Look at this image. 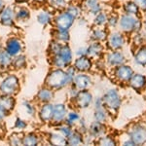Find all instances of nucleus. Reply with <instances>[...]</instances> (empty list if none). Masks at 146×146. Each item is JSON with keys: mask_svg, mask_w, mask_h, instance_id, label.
<instances>
[{"mask_svg": "<svg viewBox=\"0 0 146 146\" xmlns=\"http://www.w3.org/2000/svg\"><path fill=\"white\" fill-rule=\"evenodd\" d=\"M118 28L120 31H122L125 34H133L135 32L142 31V19L141 17L122 14V15H120Z\"/></svg>", "mask_w": 146, "mask_h": 146, "instance_id": "nucleus-1", "label": "nucleus"}, {"mask_svg": "<svg viewBox=\"0 0 146 146\" xmlns=\"http://www.w3.org/2000/svg\"><path fill=\"white\" fill-rule=\"evenodd\" d=\"M45 83L49 88L53 90H60L63 87L71 84L68 79L66 70H63L62 68H56L49 73Z\"/></svg>", "mask_w": 146, "mask_h": 146, "instance_id": "nucleus-2", "label": "nucleus"}, {"mask_svg": "<svg viewBox=\"0 0 146 146\" xmlns=\"http://www.w3.org/2000/svg\"><path fill=\"white\" fill-rule=\"evenodd\" d=\"M103 103L108 114L116 115L122 105V98L117 89H109L103 95Z\"/></svg>", "mask_w": 146, "mask_h": 146, "instance_id": "nucleus-3", "label": "nucleus"}, {"mask_svg": "<svg viewBox=\"0 0 146 146\" xmlns=\"http://www.w3.org/2000/svg\"><path fill=\"white\" fill-rule=\"evenodd\" d=\"M73 55L71 48L68 46V44H63L60 48V52L56 56H53V64L56 68H65L68 67L72 62Z\"/></svg>", "mask_w": 146, "mask_h": 146, "instance_id": "nucleus-4", "label": "nucleus"}, {"mask_svg": "<svg viewBox=\"0 0 146 146\" xmlns=\"http://www.w3.org/2000/svg\"><path fill=\"white\" fill-rule=\"evenodd\" d=\"M127 43L126 34L120 30H110L106 40V47L110 51H121Z\"/></svg>", "mask_w": 146, "mask_h": 146, "instance_id": "nucleus-5", "label": "nucleus"}, {"mask_svg": "<svg viewBox=\"0 0 146 146\" xmlns=\"http://www.w3.org/2000/svg\"><path fill=\"white\" fill-rule=\"evenodd\" d=\"M127 135L131 138L135 145L146 143V127L142 124H133L128 129Z\"/></svg>", "mask_w": 146, "mask_h": 146, "instance_id": "nucleus-6", "label": "nucleus"}, {"mask_svg": "<svg viewBox=\"0 0 146 146\" xmlns=\"http://www.w3.org/2000/svg\"><path fill=\"white\" fill-rule=\"evenodd\" d=\"M75 19L73 16L70 15L67 11H63L62 13H60L58 16L55 18V25L56 29L58 30H69L73 23L75 22Z\"/></svg>", "mask_w": 146, "mask_h": 146, "instance_id": "nucleus-7", "label": "nucleus"}, {"mask_svg": "<svg viewBox=\"0 0 146 146\" xmlns=\"http://www.w3.org/2000/svg\"><path fill=\"white\" fill-rule=\"evenodd\" d=\"M133 74H135L133 69L126 63L113 67V75L115 79L122 83H128Z\"/></svg>", "mask_w": 146, "mask_h": 146, "instance_id": "nucleus-8", "label": "nucleus"}, {"mask_svg": "<svg viewBox=\"0 0 146 146\" xmlns=\"http://www.w3.org/2000/svg\"><path fill=\"white\" fill-rule=\"evenodd\" d=\"M73 100L77 107L80 109H86L93 103L94 96L89 90H82L79 91V93Z\"/></svg>", "mask_w": 146, "mask_h": 146, "instance_id": "nucleus-9", "label": "nucleus"}, {"mask_svg": "<svg viewBox=\"0 0 146 146\" xmlns=\"http://www.w3.org/2000/svg\"><path fill=\"white\" fill-rule=\"evenodd\" d=\"M126 56L121 51H111L105 56V62L108 66L112 68L124 64V63H126Z\"/></svg>", "mask_w": 146, "mask_h": 146, "instance_id": "nucleus-10", "label": "nucleus"}, {"mask_svg": "<svg viewBox=\"0 0 146 146\" xmlns=\"http://www.w3.org/2000/svg\"><path fill=\"white\" fill-rule=\"evenodd\" d=\"M72 85L79 91L89 90V88L92 86V78L85 72L77 73L73 79Z\"/></svg>", "mask_w": 146, "mask_h": 146, "instance_id": "nucleus-11", "label": "nucleus"}, {"mask_svg": "<svg viewBox=\"0 0 146 146\" xmlns=\"http://www.w3.org/2000/svg\"><path fill=\"white\" fill-rule=\"evenodd\" d=\"M104 49L105 47L102 44V42L92 41L87 46L88 56H90L92 60H100V58H102L103 54H104Z\"/></svg>", "mask_w": 146, "mask_h": 146, "instance_id": "nucleus-12", "label": "nucleus"}, {"mask_svg": "<svg viewBox=\"0 0 146 146\" xmlns=\"http://www.w3.org/2000/svg\"><path fill=\"white\" fill-rule=\"evenodd\" d=\"M73 66L75 67V69H76L77 71L87 73L90 71L94 66L93 60L88 56H78V58L74 60Z\"/></svg>", "mask_w": 146, "mask_h": 146, "instance_id": "nucleus-13", "label": "nucleus"}, {"mask_svg": "<svg viewBox=\"0 0 146 146\" xmlns=\"http://www.w3.org/2000/svg\"><path fill=\"white\" fill-rule=\"evenodd\" d=\"M19 88V81L16 76H9L2 82L0 90L4 95L8 96L14 94Z\"/></svg>", "mask_w": 146, "mask_h": 146, "instance_id": "nucleus-14", "label": "nucleus"}, {"mask_svg": "<svg viewBox=\"0 0 146 146\" xmlns=\"http://www.w3.org/2000/svg\"><path fill=\"white\" fill-rule=\"evenodd\" d=\"M129 86L136 92H141L146 88V76L142 73H135L128 82Z\"/></svg>", "mask_w": 146, "mask_h": 146, "instance_id": "nucleus-15", "label": "nucleus"}, {"mask_svg": "<svg viewBox=\"0 0 146 146\" xmlns=\"http://www.w3.org/2000/svg\"><path fill=\"white\" fill-rule=\"evenodd\" d=\"M109 31L106 27H95L92 29L90 34L91 41H96V42H106L109 35Z\"/></svg>", "mask_w": 146, "mask_h": 146, "instance_id": "nucleus-16", "label": "nucleus"}, {"mask_svg": "<svg viewBox=\"0 0 146 146\" xmlns=\"http://www.w3.org/2000/svg\"><path fill=\"white\" fill-rule=\"evenodd\" d=\"M106 129L107 128L105 126V123L94 121L88 128V133L96 140V138L100 137V136L104 135L106 133Z\"/></svg>", "mask_w": 146, "mask_h": 146, "instance_id": "nucleus-17", "label": "nucleus"}, {"mask_svg": "<svg viewBox=\"0 0 146 146\" xmlns=\"http://www.w3.org/2000/svg\"><path fill=\"white\" fill-rule=\"evenodd\" d=\"M83 8L91 15L95 16L100 12L103 11L102 0H84Z\"/></svg>", "mask_w": 146, "mask_h": 146, "instance_id": "nucleus-18", "label": "nucleus"}, {"mask_svg": "<svg viewBox=\"0 0 146 146\" xmlns=\"http://www.w3.org/2000/svg\"><path fill=\"white\" fill-rule=\"evenodd\" d=\"M67 111L66 107L63 104H56L54 105V113H53V118H52V123L55 125H58L62 122L65 121L66 118Z\"/></svg>", "mask_w": 146, "mask_h": 146, "instance_id": "nucleus-19", "label": "nucleus"}, {"mask_svg": "<svg viewBox=\"0 0 146 146\" xmlns=\"http://www.w3.org/2000/svg\"><path fill=\"white\" fill-rule=\"evenodd\" d=\"M122 11H123V14L135 16V17H141V15H142L138 6L135 3L133 0H129V1L125 2L122 5Z\"/></svg>", "mask_w": 146, "mask_h": 146, "instance_id": "nucleus-20", "label": "nucleus"}, {"mask_svg": "<svg viewBox=\"0 0 146 146\" xmlns=\"http://www.w3.org/2000/svg\"><path fill=\"white\" fill-rule=\"evenodd\" d=\"M133 60L136 65L146 67V45L138 47L136 49L135 55H133Z\"/></svg>", "mask_w": 146, "mask_h": 146, "instance_id": "nucleus-21", "label": "nucleus"}, {"mask_svg": "<svg viewBox=\"0 0 146 146\" xmlns=\"http://www.w3.org/2000/svg\"><path fill=\"white\" fill-rule=\"evenodd\" d=\"M53 113H54V105L50 104V103H45L42 106L41 110H40L39 116L40 119L43 122H50L53 118Z\"/></svg>", "mask_w": 146, "mask_h": 146, "instance_id": "nucleus-22", "label": "nucleus"}, {"mask_svg": "<svg viewBox=\"0 0 146 146\" xmlns=\"http://www.w3.org/2000/svg\"><path fill=\"white\" fill-rule=\"evenodd\" d=\"M22 49L21 46V42L19 40L12 38L7 42V46H6V52L9 54L10 56H16L19 54V52Z\"/></svg>", "mask_w": 146, "mask_h": 146, "instance_id": "nucleus-23", "label": "nucleus"}, {"mask_svg": "<svg viewBox=\"0 0 146 146\" xmlns=\"http://www.w3.org/2000/svg\"><path fill=\"white\" fill-rule=\"evenodd\" d=\"M85 142L83 133L79 131H72L71 135L67 137V144L68 145H80Z\"/></svg>", "mask_w": 146, "mask_h": 146, "instance_id": "nucleus-24", "label": "nucleus"}, {"mask_svg": "<svg viewBox=\"0 0 146 146\" xmlns=\"http://www.w3.org/2000/svg\"><path fill=\"white\" fill-rule=\"evenodd\" d=\"M37 98L40 101L44 103H48L49 101H51L54 98V93L52 92V89L48 88H43L41 89L38 94H37Z\"/></svg>", "mask_w": 146, "mask_h": 146, "instance_id": "nucleus-25", "label": "nucleus"}, {"mask_svg": "<svg viewBox=\"0 0 146 146\" xmlns=\"http://www.w3.org/2000/svg\"><path fill=\"white\" fill-rule=\"evenodd\" d=\"M119 20H120L119 14H117L116 12L109 13L108 14V18H107L106 27L109 30H113V29H115V28H117L119 25Z\"/></svg>", "mask_w": 146, "mask_h": 146, "instance_id": "nucleus-26", "label": "nucleus"}, {"mask_svg": "<svg viewBox=\"0 0 146 146\" xmlns=\"http://www.w3.org/2000/svg\"><path fill=\"white\" fill-rule=\"evenodd\" d=\"M108 13H105L104 11H101L98 14L94 16L93 23L95 27H106L107 23Z\"/></svg>", "mask_w": 146, "mask_h": 146, "instance_id": "nucleus-27", "label": "nucleus"}, {"mask_svg": "<svg viewBox=\"0 0 146 146\" xmlns=\"http://www.w3.org/2000/svg\"><path fill=\"white\" fill-rule=\"evenodd\" d=\"M109 114H108L107 110L105 107L98 108V109H95L94 112V120L98 122H101V123H106Z\"/></svg>", "mask_w": 146, "mask_h": 146, "instance_id": "nucleus-28", "label": "nucleus"}, {"mask_svg": "<svg viewBox=\"0 0 146 146\" xmlns=\"http://www.w3.org/2000/svg\"><path fill=\"white\" fill-rule=\"evenodd\" d=\"M96 144L98 145H103V146H113V145H116L117 144V140L115 139L113 136L111 135H102L100 137L96 138L95 141Z\"/></svg>", "mask_w": 146, "mask_h": 146, "instance_id": "nucleus-29", "label": "nucleus"}, {"mask_svg": "<svg viewBox=\"0 0 146 146\" xmlns=\"http://www.w3.org/2000/svg\"><path fill=\"white\" fill-rule=\"evenodd\" d=\"M145 41H146V32L145 31L142 30V31L133 33V44L136 47V48L144 45Z\"/></svg>", "mask_w": 146, "mask_h": 146, "instance_id": "nucleus-30", "label": "nucleus"}, {"mask_svg": "<svg viewBox=\"0 0 146 146\" xmlns=\"http://www.w3.org/2000/svg\"><path fill=\"white\" fill-rule=\"evenodd\" d=\"M50 143L53 145H67V138L62 133H52L50 135Z\"/></svg>", "mask_w": 146, "mask_h": 146, "instance_id": "nucleus-31", "label": "nucleus"}, {"mask_svg": "<svg viewBox=\"0 0 146 146\" xmlns=\"http://www.w3.org/2000/svg\"><path fill=\"white\" fill-rule=\"evenodd\" d=\"M1 22L5 25H13V10L11 8H6L1 14Z\"/></svg>", "mask_w": 146, "mask_h": 146, "instance_id": "nucleus-32", "label": "nucleus"}, {"mask_svg": "<svg viewBox=\"0 0 146 146\" xmlns=\"http://www.w3.org/2000/svg\"><path fill=\"white\" fill-rule=\"evenodd\" d=\"M55 37H56V40H58V42L60 43H67L70 39V35H69V32L67 30H58L56 29L55 31Z\"/></svg>", "mask_w": 146, "mask_h": 146, "instance_id": "nucleus-33", "label": "nucleus"}, {"mask_svg": "<svg viewBox=\"0 0 146 146\" xmlns=\"http://www.w3.org/2000/svg\"><path fill=\"white\" fill-rule=\"evenodd\" d=\"M80 119L81 118H80L78 113L75 111H71V112L67 113L66 118H65V124H67L68 126H70V127H73L74 125L79 123Z\"/></svg>", "mask_w": 146, "mask_h": 146, "instance_id": "nucleus-34", "label": "nucleus"}, {"mask_svg": "<svg viewBox=\"0 0 146 146\" xmlns=\"http://www.w3.org/2000/svg\"><path fill=\"white\" fill-rule=\"evenodd\" d=\"M66 10L68 13L70 14L71 16H73L75 19H79L80 17H81L82 15V9L81 7L76 5V4H69V5L66 6Z\"/></svg>", "mask_w": 146, "mask_h": 146, "instance_id": "nucleus-35", "label": "nucleus"}, {"mask_svg": "<svg viewBox=\"0 0 146 146\" xmlns=\"http://www.w3.org/2000/svg\"><path fill=\"white\" fill-rule=\"evenodd\" d=\"M0 105L6 109L7 111H10L13 109L14 105H15V100L9 96H4V98H0Z\"/></svg>", "mask_w": 146, "mask_h": 146, "instance_id": "nucleus-36", "label": "nucleus"}, {"mask_svg": "<svg viewBox=\"0 0 146 146\" xmlns=\"http://www.w3.org/2000/svg\"><path fill=\"white\" fill-rule=\"evenodd\" d=\"M37 21H38V23H41V25H49V23H51L52 22V15L49 12L43 11L38 14V16H37Z\"/></svg>", "mask_w": 146, "mask_h": 146, "instance_id": "nucleus-37", "label": "nucleus"}, {"mask_svg": "<svg viewBox=\"0 0 146 146\" xmlns=\"http://www.w3.org/2000/svg\"><path fill=\"white\" fill-rule=\"evenodd\" d=\"M22 142L23 145H37V143H38V136L34 135V133H29L25 137H23Z\"/></svg>", "mask_w": 146, "mask_h": 146, "instance_id": "nucleus-38", "label": "nucleus"}, {"mask_svg": "<svg viewBox=\"0 0 146 146\" xmlns=\"http://www.w3.org/2000/svg\"><path fill=\"white\" fill-rule=\"evenodd\" d=\"M50 5L56 10H62L66 8V0H49Z\"/></svg>", "mask_w": 146, "mask_h": 146, "instance_id": "nucleus-39", "label": "nucleus"}, {"mask_svg": "<svg viewBox=\"0 0 146 146\" xmlns=\"http://www.w3.org/2000/svg\"><path fill=\"white\" fill-rule=\"evenodd\" d=\"M63 44L60 43V42H58V40H54V41L51 42L50 44V48H49V51H50V53L52 54L53 56H56V54L60 52V48L62 47Z\"/></svg>", "mask_w": 146, "mask_h": 146, "instance_id": "nucleus-40", "label": "nucleus"}, {"mask_svg": "<svg viewBox=\"0 0 146 146\" xmlns=\"http://www.w3.org/2000/svg\"><path fill=\"white\" fill-rule=\"evenodd\" d=\"M11 62L10 55L7 52H0V64L3 66H7Z\"/></svg>", "mask_w": 146, "mask_h": 146, "instance_id": "nucleus-41", "label": "nucleus"}, {"mask_svg": "<svg viewBox=\"0 0 146 146\" xmlns=\"http://www.w3.org/2000/svg\"><path fill=\"white\" fill-rule=\"evenodd\" d=\"M72 127H70V126H68L67 124H65V125H62V126H60V128H58V131H60V133H62V135H64L65 137H68L70 135H71V133H72V129H71Z\"/></svg>", "mask_w": 146, "mask_h": 146, "instance_id": "nucleus-42", "label": "nucleus"}, {"mask_svg": "<svg viewBox=\"0 0 146 146\" xmlns=\"http://www.w3.org/2000/svg\"><path fill=\"white\" fill-rule=\"evenodd\" d=\"M13 64L15 65V66L17 67V68H21V67L25 66V56H18V58L13 62Z\"/></svg>", "mask_w": 146, "mask_h": 146, "instance_id": "nucleus-43", "label": "nucleus"}, {"mask_svg": "<svg viewBox=\"0 0 146 146\" xmlns=\"http://www.w3.org/2000/svg\"><path fill=\"white\" fill-rule=\"evenodd\" d=\"M30 16L29 11L27 10V9L23 8L22 10H20V12L17 14V17L19 19H22V20H25V19H28Z\"/></svg>", "mask_w": 146, "mask_h": 146, "instance_id": "nucleus-44", "label": "nucleus"}, {"mask_svg": "<svg viewBox=\"0 0 146 146\" xmlns=\"http://www.w3.org/2000/svg\"><path fill=\"white\" fill-rule=\"evenodd\" d=\"M133 1L138 6L141 13H146V0H133Z\"/></svg>", "mask_w": 146, "mask_h": 146, "instance_id": "nucleus-45", "label": "nucleus"}, {"mask_svg": "<svg viewBox=\"0 0 146 146\" xmlns=\"http://www.w3.org/2000/svg\"><path fill=\"white\" fill-rule=\"evenodd\" d=\"M93 103H94V106H95V109H98V108L104 107V103H103V98H96V100H94Z\"/></svg>", "mask_w": 146, "mask_h": 146, "instance_id": "nucleus-46", "label": "nucleus"}, {"mask_svg": "<svg viewBox=\"0 0 146 146\" xmlns=\"http://www.w3.org/2000/svg\"><path fill=\"white\" fill-rule=\"evenodd\" d=\"M76 55L78 56H88V50H87V47H81V48L77 49Z\"/></svg>", "mask_w": 146, "mask_h": 146, "instance_id": "nucleus-47", "label": "nucleus"}, {"mask_svg": "<svg viewBox=\"0 0 146 146\" xmlns=\"http://www.w3.org/2000/svg\"><path fill=\"white\" fill-rule=\"evenodd\" d=\"M21 142H22V138H18L17 137V135H15L12 136V138H11V144L19 145Z\"/></svg>", "mask_w": 146, "mask_h": 146, "instance_id": "nucleus-48", "label": "nucleus"}, {"mask_svg": "<svg viewBox=\"0 0 146 146\" xmlns=\"http://www.w3.org/2000/svg\"><path fill=\"white\" fill-rule=\"evenodd\" d=\"M16 127L18 129H25L27 127V125L23 121H22L21 119H17V122H16Z\"/></svg>", "mask_w": 146, "mask_h": 146, "instance_id": "nucleus-49", "label": "nucleus"}, {"mask_svg": "<svg viewBox=\"0 0 146 146\" xmlns=\"http://www.w3.org/2000/svg\"><path fill=\"white\" fill-rule=\"evenodd\" d=\"M25 107H27V113H28V114H30V115H33L34 110H33V108H32L31 105H30L29 103H27V102H25Z\"/></svg>", "mask_w": 146, "mask_h": 146, "instance_id": "nucleus-50", "label": "nucleus"}, {"mask_svg": "<svg viewBox=\"0 0 146 146\" xmlns=\"http://www.w3.org/2000/svg\"><path fill=\"white\" fill-rule=\"evenodd\" d=\"M141 19H142L143 31L146 32V13H142V15H141Z\"/></svg>", "mask_w": 146, "mask_h": 146, "instance_id": "nucleus-51", "label": "nucleus"}, {"mask_svg": "<svg viewBox=\"0 0 146 146\" xmlns=\"http://www.w3.org/2000/svg\"><path fill=\"white\" fill-rule=\"evenodd\" d=\"M6 113H7V110H6V109H4V108L2 107L1 105H0V120L5 117Z\"/></svg>", "mask_w": 146, "mask_h": 146, "instance_id": "nucleus-52", "label": "nucleus"}, {"mask_svg": "<svg viewBox=\"0 0 146 146\" xmlns=\"http://www.w3.org/2000/svg\"><path fill=\"white\" fill-rule=\"evenodd\" d=\"M3 6H4L3 0H0V12L2 11V9H3Z\"/></svg>", "mask_w": 146, "mask_h": 146, "instance_id": "nucleus-53", "label": "nucleus"}, {"mask_svg": "<svg viewBox=\"0 0 146 146\" xmlns=\"http://www.w3.org/2000/svg\"><path fill=\"white\" fill-rule=\"evenodd\" d=\"M17 2H19V3H23V2H25L27 0H16Z\"/></svg>", "mask_w": 146, "mask_h": 146, "instance_id": "nucleus-54", "label": "nucleus"}, {"mask_svg": "<svg viewBox=\"0 0 146 146\" xmlns=\"http://www.w3.org/2000/svg\"><path fill=\"white\" fill-rule=\"evenodd\" d=\"M102 1H104V2H112V1H114V0H102Z\"/></svg>", "mask_w": 146, "mask_h": 146, "instance_id": "nucleus-55", "label": "nucleus"}, {"mask_svg": "<svg viewBox=\"0 0 146 146\" xmlns=\"http://www.w3.org/2000/svg\"><path fill=\"white\" fill-rule=\"evenodd\" d=\"M37 2H43V1H45V0H36Z\"/></svg>", "mask_w": 146, "mask_h": 146, "instance_id": "nucleus-56", "label": "nucleus"}]
</instances>
